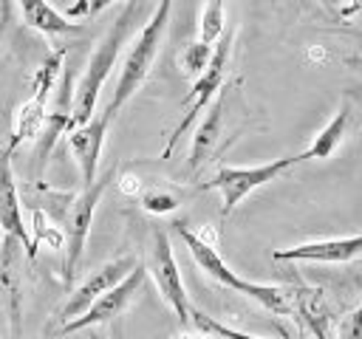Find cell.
Here are the masks:
<instances>
[{
  "label": "cell",
  "instance_id": "1",
  "mask_svg": "<svg viewBox=\"0 0 362 339\" xmlns=\"http://www.w3.org/2000/svg\"><path fill=\"white\" fill-rule=\"evenodd\" d=\"M173 229L178 232V237L187 243L192 260L198 263V268L204 274H209L215 282H221L223 288H232L249 299H255L257 305H263L269 314L274 316H294V291L286 288V285H269V282H255V280H246L240 274H235L226 260L221 257L218 246L212 240H206L204 234L187 229V223H173Z\"/></svg>",
  "mask_w": 362,
  "mask_h": 339
},
{
  "label": "cell",
  "instance_id": "2",
  "mask_svg": "<svg viewBox=\"0 0 362 339\" xmlns=\"http://www.w3.org/2000/svg\"><path fill=\"white\" fill-rule=\"evenodd\" d=\"M139 3L141 0H127V6L119 11V17L113 20V25L105 31V37L99 40V45L93 48L76 88H74V110H71V127H79L85 121L93 119V110H96V99H99V90L105 85V79L110 76V71L116 68V59L124 48V40L136 23V11H139Z\"/></svg>",
  "mask_w": 362,
  "mask_h": 339
},
{
  "label": "cell",
  "instance_id": "3",
  "mask_svg": "<svg viewBox=\"0 0 362 339\" xmlns=\"http://www.w3.org/2000/svg\"><path fill=\"white\" fill-rule=\"evenodd\" d=\"M170 14H173V0H158L153 14L147 17L141 31L136 34L130 51L124 54L122 71H119V79H116V88H113V96H110V102L105 107V116L110 121L133 99V93L147 82V76H150V71H153V65L158 59V51H161L167 25H170Z\"/></svg>",
  "mask_w": 362,
  "mask_h": 339
},
{
  "label": "cell",
  "instance_id": "4",
  "mask_svg": "<svg viewBox=\"0 0 362 339\" xmlns=\"http://www.w3.org/2000/svg\"><path fill=\"white\" fill-rule=\"evenodd\" d=\"M116 178V167H110L105 175H96L93 184L82 186L79 195L71 198L68 209H65V260H62V282L71 285L79 263H82V254H85V246H88V234H90V226H93V212L105 195V189L110 186V181Z\"/></svg>",
  "mask_w": 362,
  "mask_h": 339
},
{
  "label": "cell",
  "instance_id": "5",
  "mask_svg": "<svg viewBox=\"0 0 362 339\" xmlns=\"http://www.w3.org/2000/svg\"><path fill=\"white\" fill-rule=\"evenodd\" d=\"M62 71H65V48L48 54V59L37 68V76L31 82V96L17 107V116H14V127H11V138H8L11 153L25 141L40 138L45 119H48V99H51V90Z\"/></svg>",
  "mask_w": 362,
  "mask_h": 339
},
{
  "label": "cell",
  "instance_id": "6",
  "mask_svg": "<svg viewBox=\"0 0 362 339\" xmlns=\"http://www.w3.org/2000/svg\"><path fill=\"white\" fill-rule=\"evenodd\" d=\"M294 164H300L297 155H283V158H274V161H266V164H257V167H229V164H223V167H218L212 181L201 184V189H218L221 192V218H229L246 195L266 186L269 181H277Z\"/></svg>",
  "mask_w": 362,
  "mask_h": 339
},
{
  "label": "cell",
  "instance_id": "7",
  "mask_svg": "<svg viewBox=\"0 0 362 339\" xmlns=\"http://www.w3.org/2000/svg\"><path fill=\"white\" fill-rule=\"evenodd\" d=\"M232 42H235V34H232V31L223 34V37L218 40V45H215V54H212L206 71H204L198 79H192V90H189L187 99H184V116H181V121L173 127V133H170V138H167V144H164V150H161V158H167V155L175 150V144L181 141V136L192 127L195 116H198L204 107H209V102L223 90V79H226L229 56H232Z\"/></svg>",
  "mask_w": 362,
  "mask_h": 339
},
{
  "label": "cell",
  "instance_id": "8",
  "mask_svg": "<svg viewBox=\"0 0 362 339\" xmlns=\"http://www.w3.org/2000/svg\"><path fill=\"white\" fill-rule=\"evenodd\" d=\"M144 280H147V268L139 263V266H136L119 285H113L107 294H102L85 314H79V316H74L71 322H62L59 328L48 331L42 339H65V336H71V333H79V331H90V328L107 325L110 319H116V316H122V314L127 311V305H130V302L136 299V294L141 291Z\"/></svg>",
  "mask_w": 362,
  "mask_h": 339
},
{
  "label": "cell",
  "instance_id": "9",
  "mask_svg": "<svg viewBox=\"0 0 362 339\" xmlns=\"http://www.w3.org/2000/svg\"><path fill=\"white\" fill-rule=\"evenodd\" d=\"M144 268L150 271V277H153V282H156L161 299L170 305V311L175 314V319H178L181 325H187V322H189L192 302H189V297H187V285H184V277H181V271H178L170 234H167L164 229H156Z\"/></svg>",
  "mask_w": 362,
  "mask_h": 339
},
{
  "label": "cell",
  "instance_id": "10",
  "mask_svg": "<svg viewBox=\"0 0 362 339\" xmlns=\"http://www.w3.org/2000/svg\"><path fill=\"white\" fill-rule=\"evenodd\" d=\"M136 266H139V260H136L133 254H122V257H116V260H110V263L93 268V271L68 294V299L54 311V319H59V325H62V322H71L74 316L85 314L102 294H107L113 285H119Z\"/></svg>",
  "mask_w": 362,
  "mask_h": 339
},
{
  "label": "cell",
  "instance_id": "11",
  "mask_svg": "<svg viewBox=\"0 0 362 339\" xmlns=\"http://www.w3.org/2000/svg\"><path fill=\"white\" fill-rule=\"evenodd\" d=\"M23 257H25L23 243L3 234L0 240V311L8 319L11 339H23V271H20Z\"/></svg>",
  "mask_w": 362,
  "mask_h": 339
},
{
  "label": "cell",
  "instance_id": "12",
  "mask_svg": "<svg viewBox=\"0 0 362 339\" xmlns=\"http://www.w3.org/2000/svg\"><path fill=\"white\" fill-rule=\"evenodd\" d=\"M0 232L6 237H14L25 249V260L31 263L37 257V246L31 243L28 223L23 220V203L14 181V167H11V150H0Z\"/></svg>",
  "mask_w": 362,
  "mask_h": 339
},
{
  "label": "cell",
  "instance_id": "13",
  "mask_svg": "<svg viewBox=\"0 0 362 339\" xmlns=\"http://www.w3.org/2000/svg\"><path fill=\"white\" fill-rule=\"evenodd\" d=\"M272 257L277 263H351V260L362 257V234L308 240L300 246L277 249Z\"/></svg>",
  "mask_w": 362,
  "mask_h": 339
},
{
  "label": "cell",
  "instance_id": "14",
  "mask_svg": "<svg viewBox=\"0 0 362 339\" xmlns=\"http://www.w3.org/2000/svg\"><path fill=\"white\" fill-rule=\"evenodd\" d=\"M107 127H110V119L102 113V116H93L90 121H85V124H79V127L65 133L68 150L74 153V158L79 164V172H82V186L96 181V170H99V158H102Z\"/></svg>",
  "mask_w": 362,
  "mask_h": 339
},
{
  "label": "cell",
  "instance_id": "15",
  "mask_svg": "<svg viewBox=\"0 0 362 339\" xmlns=\"http://www.w3.org/2000/svg\"><path fill=\"white\" fill-rule=\"evenodd\" d=\"M351 119H354V102L351 99H342V105L331 116V121L314 136V141L303 153H297V158L300 161H322V158H331L337 153V147L345 141L348 127H351Z\"/></svg>",
  "mask_w": 362,
  "mask_h": 339
},
{
  "label": "cell",
  "instance_id": "16",
  "mask_svg": "<svg viewBox=\"0 0 362 339\" xmlns=\"http://www.w3.org/2000/svg\"><path fill=\"white\" fill-rule=\"evenodd\" d=\"M20 6V17L28 28L45 34V37H65V34H76L82 31L79 23H71L62 11H57L48 0H17Z\"/></svg>",
  "mask_w": 362,
  "mask_h": 339
},
{
  "label": "cell",
  "instance_id": "17",
  "mask_svg": "<svg viewBox=\"0 0 362 339\" xmlns=\"http://www.w3.org/2000/svg\"><path fill=\"white\" fill-rule=\"evenodd\" d=\"M294 314L317 339H331V311L320 288H294Z\"/></svg>",
  "mask_w": 362,
  "mask_h": 339
},
{
  "label": "cell",
  "instance_id": "18",
  "mask_svg": "<svg viewBox=\"0 0 362 339\" xmlns=\"http://www.w3.org/2000/svg\"><path fill=\"white\" fill-rule=\"evenodd\" d=\"M221 121H223V90L218 93V99L212 102V107L206 110L195 138H192V150H189V161H187V170H198L215 150L218 144V133H221Z\"/></svg>",
  "mask_w": 362,
  "mask_h": 339
},
{
  "label": "cell",
  "instance_id": "19",
  "mask_svg": "<svg viewBox=\"0 0 362 339\" xmlns=\"http://www.w3.org/2000/svg\"><path fill=\"white\" fill-rule=\"evenodd\" d=\"M226 0H206L201 8V20H198V40L206 45H215L223 37L226 28Z\"/></svg>",
  "mask_w": 362,
  "mask_h": 339
},
{
  "label": "cell",
  "instance_id": "20",
  "mask_svg": "<svg viewBox=\"0 0 362 339\" xmlns=\"http://www.w3.org/2000/svg\"><path fill=\"white\" fill-rule=\"evenodd\" d=\"M28 232H31V243H34V246L45 243V246H51V249H65V232H59V226L51 220V215H48L45 209H40V206L31 212V226H28Z\"/></svg>",
  "mask_w": 362,
  "mask_h": 339
},
{
  "label": "cell",
  "instance_id": "21",
  "mask_svg": "<svg viewBox=\"0 0 362 339\" xmlns=\"http://www.w3.org/2000/svg\"><path fill=\"white\" fill-rule=\"evenodd\" d=\"M212 54H215V45H206V42H201V40L189 42V45L184 48V54H181V71H184L189 79H198V76L206 71Z\"/></svg>",
  "mask_w": 362,
  "mask_h": 339
},
{
  "label": "cell",
  "instance_id": "22",
  "mask_svg": "<svg viewBox=\"0 0 362 339\" xmlns=\"http://www.w3.org/2000/svg\"><path fill=\"white\" fill-rule=\"evenodd\" d=\"M189 322H195L204 333H212V336H218V339H269V336H255V333H246V331L229 328V325H223V322H218V319L206 316V314H204V311H198L195 305H192V311H189Z\"/></svg>",
  "mask_w": 362,
  "mask_h": 339
},
{
  "label": "cell",
  "instance_id": "23",
  "mask_svg": "<svg viewBox=\"0 0 362 339\" xmlns=\"http://www.w3.org/2000/svg\"><path fill=\"white\" fill-rule=\"evenodd\" d=\"M178 198L170 192V189H147L141 195V209L150 212V215H170L178 209Z\"/></svg>",
  "mask_w": 362,
  "mask_h": 339
},
{
  "label": "cell",
  "instance_id": "24",
  "mask_svg": "<svg viewBox=\"0 0 362 339\" xmlns=\"http://www.w3.org/2000/svg\"><path fill=\"white\" fill-rule=\"evenodd\" d=\"M337 339H362V302L342 316L339 328H337Z\"/></svg>",
  "mask_w": 362,
  "mask_h": 339
},
{
  "label": "cell",
  "instance_id": "25",
  "mask_svg": "<svg viewBox=\"0 0 362 339\" xmlns=\"http://www.w3.org/2000/svg\"><path fill=\"white\" fill-rule=\"evenodd\" d=\"M113 3H119V0H79V3H74V6L68 8L65 17H93V14L105 11V8L113 6Z\"/></svg>",
  "mask_w": 362,
  "mask_h": 339
},
{
  "label": "cell",
  "instance_id": "26",
  "mask_svg": "<svg viewBox=\"0 0 362 339\" xmlns=\"http://www.w3.org/2000/svg\"><path fill=\"white\" fill-rule=\"evenodd\" d=\"M359 11H362V0H348V3L339 8V14H342V17H356Z\"/></svg>",
  "mask_w": 362,
  "mask_h": 339
},
{
  "label": "cell",
  "instance_id": "27",
  "mask_svg": "<svg viewBox=\"0 0 362 339\" xmlns=\"http://www.w3.org/2000/svg\"><path fill=\"white\" fill-rule=\"evenodd\" d=\"M8 17H11V8H8V3H3V8H0V37H3V31H6Z\"/></svg>",
  "mask_w": 362,
  "mask_h": 339
},
{
  "label": "cell",
  "instance_id": "28",
  "mask_svg": "<svg viewBox=\"0 0 362 339\" xmlns=\"http://www.w3.org/2000/svg\"><path fill=\"white\" fill-rule=\"evenodd\" d=\"M173 339H218V336H212V333H175Z\"/></svg>",
  "mask_w": 362,
  "mask_h": 339
},
{
  "label": "cell",
  "instance_id": "29",
  "mask_svg": "<svg viewBox=\"0 0 362 339\" xmlns=\"http://www.w3.org/2000/svg\"><path fill=\"white\" fill-rule=\"evenodd\" d=\"M88 339H107V333H105V331H99V328H90Z\"/></svg>",
  "mask_w": 362,
  "mask_h": 339
},
{
  "label": "cell",
  "instance_id": "30",
  "mask_svg": "<svg viewBox=\"0 0 362 339\" xmlns=\"http://www.w3.org/2000/svg\"><path fill=\"white\" fill-rule=\"evenodd\" d=\"M348 65H362V56H348Z\"/></svg>",
  "mask_w": 362,
  "mask_h": 339
}]
</instances>
